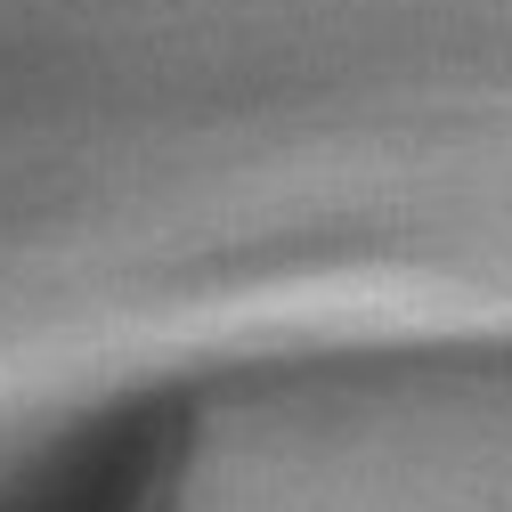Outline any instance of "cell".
I'll return each instance as SVG.
<instances>
[{"label": "cell", "instance_id": "1", "mask_svg": "<svg viewBox=\"0 0 512 512\" xmlns=\"http://www.w3.org/2000/svg\"><path fill=\"white\" fill-rule=\"evenodd\" d=\"M147 431H66L33 464H0V512H139Z\"/></svg>", "mask_w": 512, "mask_h": 512}]
</instances>
